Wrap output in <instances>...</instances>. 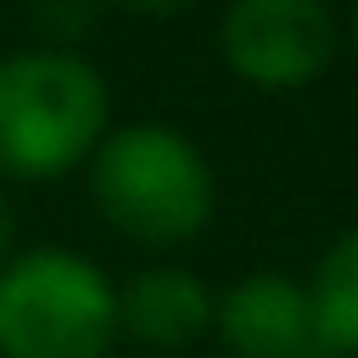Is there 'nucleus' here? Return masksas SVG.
Here are the masks:
<instances>
[{
	"instance_id": "obj_1",
	"label": "nucleus",
	"mask_w": 358,
	"mask_h": 358,
	"mask_svg": "<svg viewBox=\"0 0 358 358\" xmlns=\"http://www.w3.org/2000/svg\"><path fill=\"white\" fill-rule=\"evenodd\" d=\"M90 196L95 213L140 241V246H179L207 229L218 185L201 145L173 123H123L106 129L90 151Z\"/></svg>"
},
{
	"instance_id": "obj_2",
	"label": "nucleus",
	"mask_w": 358,
	"mask_h": 358,
	"mask_svg": "<svg viewBox=\"0 0 358 358\" xmlns=\"http://www.w3.org/2000/svg\"><path fill=\"white\" fill-rule=\"evenodd\" d=\"M106 78L73 50H17L0 62V173L56 179L106 134Z\"/></svg>"
},
{
	"instance_id": "obj_3",
	"label": "nucleus",
	"mask_w": 358,
	"mask_h": 358,
	"mask_svg": "<svg viewBox=\"0 0 358 358\" xmlns=\"http://www.w3.org/2000/svg\"><path fill=\"white\" fill-rule=\"evenodd\" d=\"M117 291L84 252L34 246L0 268V358H106Z\"/></svg>"
},
{
	"instance_id": "obj_4",
	"label": "nucleus",
	"mask_w": 358,
	"mask_h": 358,
	"mask_svg": "<svg viewBox=\"0 0 358 358\" xmlns=\"http://www.w3.org/2000/svg\"><path fill=\"white\" fill-rule=\"evenodd\" d=\"M218 56L252 90H308L336 62V17L324 0H229Z\"/></svg>"
},
{
	"instance_id": "obj_5",
	"label": "nucleus",
	"mask_w": 358,
	"mask_h": 358,
	"mask_svg": "<svg viewBox=\"0 0 358 358\" xmlns=\"http://www.w3.org/2000/svg\"><path fill=\"white\" fill-rule=\"evenodd\" d=\"M213 330L235 358H308V352H319L308 285H296L285 274L235 280L213 308Z\"/></svg>"
},
{
	"instance_id": "obj_6",
	"label": "nucleus",
	"mask_w": 358,
	"mask_h": 358,
	"mask_svg": "<svg viewBox=\"0 0 358 358\" xmlns=\"http://www.w3.org/2000/svg\"><path fill=\"white\" fill-rule=\"evenodd\" d=\"M218 296L190 268H145L117 291V336H134L140 347L179 352L213 330Z\"/></svg>"
},
{
	"instance_id": "obj_7",
	"label": "nucleus",
	"mask_w": 358,
	"mask_h": 358,
	"mask_svg": "<svg viewBox=\"0 0 358 358\" xmlns=\"http://www.w3.org/2000/svg\"><path fill=\"white\" fill-rule=\"evenodd\" d=\"M308 308H313V336L319 352L358 358V224L324 246L308 280Z\"/></svg>"
},
{
	"instance_id": "obj_8",
	"label": "nucleus",
	"mask_w": 358,
	"mask_h": 358,
	"mask_svg": "<svg viewBox=\"0 0 358 358\" xmlns=\"http://www.w3.org/2000/svg\"><path fill=\"white\" fill-rule=\"evenodd\" d=\"M117 11H134V17H173V11H190L196 0H112Z\"/></svg>"
},
{
	"instance_id": "obj_9",
	"label": "nucleus",
	"mask_w": 358,
	"mask_h": 358,
	"mask_svg": "<svg viewBox=\"0 0 358 358\" xmlns=\"http://www.w3.org/2000/svg\"><path fill=\"white\" fill-rule=\"evenodd\" d=\"M11 241H17V224H11V207H6V196H0V268L11 263Z\"/></svg>"
},
{
	"instance_id": "obj_10",
	"label": "nucleus",
	"mask_w": 358,
	"mask_h": 358,
	"mask_svg": "<svg viewBox=\"0 0 358 358\" xmlns=\"http://www.w3.org/2000/svg\"><path fill=\"white\" fill-rule=\"evenodd\" d=\"M352 45H358V0H352Z\"/></svg>"
}]
</instances>
